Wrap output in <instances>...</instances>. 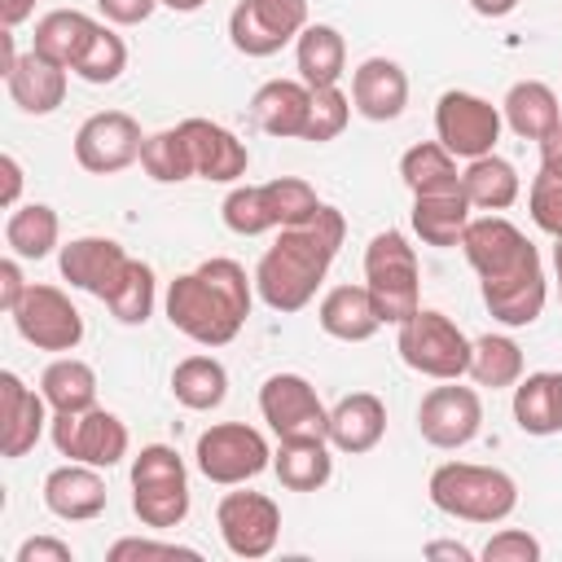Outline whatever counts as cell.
<instances>
[{
  "label": "cell",
  "mask_w": 562,
  "mask_h": 562,
  "mask_svg": "<svg viewBox=\"0 0 562 562\" xmlns=\"http://www.w3.org/2000/svg\"><path fill=\"white\" fill-rule=\"evenodd\" d=\"M342 237H347V220L338 206H321L312 220L281 228V237L255 263V294L281 316L303 312L316 299L329 263L338 259Z\"/></svg>",
  "instance_id": "6da1fadb"
},
{
  "label": "cell",
  "mask_w": 562,
  "mask_h": 562,
  "mask_svg": "<svg viewBox=\"0 0 562 562\" xmlns=\"http://www.w3.org/2000/svg\"><path fill=\"white\" fill-rule=\"evenodd\" d=\"M255 303V277L237 259H206L167 285V321L198 347H224L241 334Z\"/></svg>",
  "instance_id": "7a4b0ae2"
},
{
  "label": "cell",
  "mask_w": 562,
  "mask_h": 562,
  "mask_svg": "<svg viewBox=\"0 0 562 562\" xmlns=\"http://www.w3.org/2000/svg\"><path fill=\"white\" fill-rule=\"evenodd\" d=\"M430 505L443 509L448 518L461 522H505L518 509V483L501 465H474V461H443L435 465L430 483Z\"/></svg>",
  "instance_id": "3957f363"
},
{
  "label": "cell",
  "mask_w": 562,
  "mask_h": 562,
  "mask_svg": "<svg viewBox=\"0 0 562 562\" xmlns=\"http://www.w3.org/2000/svg\"><path fill=\"white\" fill-rule=\"evenodd\" d=\"M364 285L382 325H404L422 307V268L417 250L400 228H382L364 246Z\"/></svg>",
  "instance_id": "277c9868"
},
{
  "label": "cell",
  "mask_w": 562,
  "mask_h": 562,
  "mask_svg": "<svg viewBox=\"0 0 562 562\" xmlns=\"http://www.w3.org/2000/svg\"><path fill=\"white\" fill-rule=\"evenodd\" d=\"M132 514L158 531L189 518V470L176 448L145 443L132 457Z\"/></svg>",
  "instance_id": "5b68a950"
},
{
  "label": "cell",
  "mask_w": 562,
  "mask_h": 562,
  "mask_svg": "<svg viewBox=\"0 0 562 562\" xmlns=\"http://www.w3.org/2000/svg\"><path fill=\"white\" fill-rule=\"evenodd\" d=\"M395 351L400 360L435 382H457L470 373V351L474 342L461 334V325L435 307H417L404 325H395Z\"/></svg>",
  "instance_id": "8992f818"
},
{
  "label": "cell",
  "mask_w": 562,
  "mask_h": 562,
  "mask_svg": "<svg viewBox=\"0 0 562 562\" xmlns=\"http://www.w3.org/2000/svg\"><path fill=\"white\" fill-rule=\"evenodd\" d=\"M193 461H198L202 479H211L220 487H241V483L259 479L272 465V448L246 422H215L198 435Z\"/></svg>",
  "instance_id": "52a82bcc"
},
{
  "label": "cell",
  "mask_w": 562,
  "mask_h": 562,
  "mask_svg": "<svg viewBox=\"0 0 562 562\" xmlns=\"http://www.w3.org/2000/svg\"><path fill=\"white\" fill-rule=\"evenodd\" d=\"M501 105H492L487 97L479 92H461V88H448L439 101H435V136L448 154L457 158H483V154H496V140H501Z\"/></svg>",
  "instance_id": "ba28073f"
},
{
  "label": "cell",
  "mask_w": 562,
  "mask_h": 562,
  "mask_svg": "<svg viewBox=\"0 0 562 562\" xmlns=\"http://www.w3.org/2000/svg\"><path fill=\"white\" fill-rule=\"evenodd\" d=\"M48 435H53V448L66 457V461H83V465H97V470H110L127 457V426L123 417H114L110 408H83V413H53L48 422Z\"/></svg>",
  "instance_id": "9c48e42d"
},
{
  "label": "cell",
  "mask_w": 562,
  "mask_h": 562,
  "mask_svg": "<svg viewBox=\"0 0 562 562\" xmlns=\"http://www.w3.org/2000/svg\"><path fill=\"white\" fill-rule=\"evenodd\" d=\"M307 26V0H237L228 13V40L241 57H272Z\"/></svg>",
  "instance_id": "30bf717a"
},
{
  "label": "cell",
  "mask_w": 562,
  "mask_h": 562,
  "mask_svg": "<svg viewBox=\"0 0 562 562\" xmlns=\"http://www.w3.org/2000/svg\"><path fill=\"white\" fill-rule=\"evenodd\" d=\"M259 417L277 439H329V408L303 373H272L259 386Z\"/></svg>",
  "instance_id": "8fae6325"
},
{
  "label": "cell",
  "mask_w": 562,
  "mask_h": 562,
  "mask_svg": "<svg viewBox=\"0 0 562 562\" xmlns=\"http://www.w3.org/2000/svg\"><path fill=\"white\" fill-rule=\"evenodd\" d=\"M215 527H220V540L233 558L259 562L277 549L281 509L263 492H224L220 505H215Z\"/></svg>",
  "instance_id": "7c38bea8"
},
{
  "label": "cell",
  "mask_w": 562,
  "mask_h": 562,
  "mask_svg": "<svg viewBox=\"0 0 562 562\" xmlns=\"http://www.w3.org/2000/svg\"><path fill=\"white\" fill-rule=\"evenodd\" d=\"M461 255L479 272V281H496V277H509V272H518L527 263H540V250L527 241V233L518 224H509L505 215H496V211L474 215L465 224Z\"/></svg>",
  "instance_id": "4fadbf2b"
},
{
  "label": "cell",
  "mask_w": 562,
  "mask_h": 562,
  "mask_svg": "<svg viewBox=\"0 0 562 562\" xmlns=\"http://www.w3.org/2000/svg\"><path fill=\"white\" fill-rule=\"evenodd\" d=\"M13 325L40 351H75L83 342V316L61 285L31 281V290L13 307Z\"/></svg>",
  "instance_id": "5bb4252c"
},
{
  "label": "cell",
  "mask_w": 562,
  "mask_h": 562,
  "mask_svg": "<svg viewBox=\"0 0 562 562\" xmlns=\"http://www.w3.org/2000/svg\"><path fill=\"white\" fill-rule=\"evenodd\" d=\"M145 132L127 110H101L79 123L75 132V162L92 176H114L132 162H140Z\"/></svg>",
  "instance_id": "9a60e30c"
},
{
  "label": "cell",
  "mask_w": 562,
  "mask_h": 562,
  "mask_svg": "<svg viewBox=\"0 0 562 562\" xmlns=\"http://www.w3.org/2000/svg\"><path fill=\"white\" fill-rule=\"evenodd\" d=\"M417 430L430 448H443V452H457L465 448L479 430H483V400L474 386H457V382H443V386H430L417 404Z\"/></svg>",
  "instance_id": "2e32d148"
},
{
  "label": "cell",
  "mask_w": 562,
  "mask_h": 562,
  "mask_svg": "<svg viewBox=\"0 0 562 562\" xmlns=\"http://www.w3.org/2000/svg\"><path fill=\"white\" fill-rule=\"evenodd\" d=\"M48 422L53 417H48L44 391H31L13 369H4L0 373V452L9 461L26 457L44 439Z\"/></svg>",
  "instance_id": "e0dca14e"
},
{
  "label": "cell",
  "mask_w": 562,
  "mask_h": 562,
  "mask_svg": "<svg viewBox=\"0 0 562 562\" xmlns=\"http://www.w3.org/2000/svg\"><path fill=\"white\" fill-rule=\"evenodd\" d=\"M184 140H189V158H193V176L211 180V184H233L246 176L250 154L246 145L215 119H184L180 123Z\"/></svg>",
  "instance_id": "ac0fdd59"
},
{
  "label": "cell",
  "mask_w": 562,
  "mask_h": 562,
  "mask_svg": "<svg viewBox=\"0 0 562 562\" xmlns=\"http://www.w3.org/2000/svg\"><path fill=\"white\" fill-rule=\"evenodd\" d=\"M127 259H132V255H127L114 237H75V241L61 246L57 268H61V277H66L75 290H88V294H97V299L105 303L110 290L119 285Z\"/></svg>",
  "instance_id": "d6986e66"
},
{
  "label": "cell",
  "mask_w": 562,
  "mask_h": 562,
  "mask_svg": "<svg viewBox=\"0 0 562 562\" xmlns=\"http://www.w3.org/2000/svg\"><path fill=\"white\" fill-rule=\"evenodd\" d=\"M44 505L61 522H92V518L105 514L110 492H105V479H101L97 465L66 461V465L48 470V479H44Z\"/></svg>",
  "instance_id": "ffe728a7"
},
{
  "label": "cell",
  "mask_w": 562,
  "mask_h": 562,
  "mask_svg": "<svg viewBox=\"0 0 562 562\" xmlns=\"http://www.w3.org/2000/svg\"><path fill=\"white\" fill-rule=\"evenodd\" d=\"M483 290V307L492 312V321L509 325V329H522V325H536L544 303H549V281H544V263H527L509 277H496V281H479Z\"/></svg>",
  "instance_id": "44dd1931"
},
{
  "label": "cell",
  "mask_w": 562,
  "mask_h": 562,
  "mask_svg": "<svg viewBox=\"0 0 562 562\" xmlns=\"http://www.w3.org/2000/svg\"><path fill=\"white\" fill-rule=\"evenodd\" d=\"M351 105L369 123H391L408 105V75L391 57H364L351 75Z\"/></svg>",
  "instance_id": "7402d4cb"
},
{
  "label": "cell",
  "mask_w": 562,
  "mask_h": 562,
  "mask_svg": "<svg viewBox=\"0 0 562 562\" xmlns=\"http://www.w3.org/2000/svg\"><path fill=\"white\" fill-rule=\"evenodd\" d=\"M307 105H312V88H307L303 79H268V83L250 97V119H255V127L268 132V136L303 140Z\"/></svg>",
  "instance_id": "603a6c76"
},
{
  "label": "cell",
  "mask_w": 562,
  "mask_h": 562,
  "mask_svg": "<svg viewBox=\"0 0 562 562\" xmlns=\"http://www.w3.org/2000/svg\"><path fill=\"white\" fill-rule=\"evenodd\" d=\"M386 435V404L373 391H351L329 408V443L338 452H373Z\"/></svg>",
  "instance_id": "cb8c5ba5"
},
{
  "label": "cell",
  "mask_w": 562,
  "mask_h": 562,
  "mask_svg": "<svg viewBox=\"0 0 562 562\" xmlns=\"http://www.w3.org/2000/svg\"><path fill=\"white\" fill-rule=\"evenodd\" d=\"M66 75H70L66 66H57L31 48L18 57V66L4 75V83L22 114H53L66 101Z\"/></svg>",
  "instance_id": "d4e9b609"
},
{
  "label": "cell",
  "mask_w": 562,
  "mask_h": 562,
  "mask_svg": "<svg viewBox=\"0 0 562 562\" xmlns=\"http://www.w3.org/2000/svg\"><path fill=\"white\" fill-rule=\"evenodd\" d=\"M316 321L338 342H369L382 329V316L373 307L369 285H334V290H325V299L316 307Z\"/></svg>",
  "instance_id": "484cf974"
},
{
  "label": "cell",
  "mask_w": 562,
  "mask_h": 562,
  "mask_svg": "<svg viewBox=\"0 0 562 562\" xmlns=\"http://www.w3.org/2000/svg\"><path fill=\"white\" fill-rule=\"evenodd\" d=\"M501 119L509 123L514 136L544 140L562 123V105H558V92L544 79H518L501 101Z\"/></svg>",
  "instance_id": "4316f807"
},
{
  "label": "cell",
  "mask_w": 562,
  "mask_h": 562,
  "mask_svg": "<svg viewBox=\"0 0 562 562\" xmlns=\"http://www.w3.org/2000/svg\"><path fill=\"white\" fill-rule=\"evenodd\" d=\"M329 439H277L272 474L285 492H321L334 479Z\"/></svg>",
  "instance_id": "83f0119b"
},
{
  "label": "cell",
  "mask_w": 562,
  "mask_h": 562,
  "mask_svg": "<svg viewBox=\"0 0 562 562\" xmlns=\"http://www.w3.org/2000/svg\"><path fill=\"white\" fill-rule=\"evenodd\" d=\"M97 18H88L83 9H53L35 22V35H31V48L66 70H75V61L83 57V48L92 44L97 35Z\"/></svg>",
  "instance_id": "f1b7e54d"
},
{
  "label": "cell",
  "mask_w": 562,
  "mask_h": 562,
  "mask_svg": "<svg viewBox=\"0 0 562 562\" xmlns=\"http://www.w3.org/2000/svg\"><path fill=\"white\" fill-rule=\"evenodd\" d=\"M470 211H474L470 198H465L461 189H448V193H422V198H413L408 220H413V233H417L426 246L448 250V246H461V233H465V224L474 220Z\"/></svg>",
  "instance_id": "f546056e"
},
{
  "label": "cell",
  "mask_w": 562,
  "mask_h": 562,
  "mask_svg": "<svg viewBox=\"0 0 562 562\" xmlns=\"http://www.w3.org/2000/svg\"><path fill=\"white\" fill-rule=\"evenodd\" d=\"M294 66L307 88H334L347 70V44L338 26L329 22H307L303 35L294 40Z\"/></svg>",
  "instance_id": "4dcf8cb0"
},
{
  "label": "cell",
  "mask_w": 562,
  "mask_h": 562,
  "mask_svg": "<svg viewBox=\"0 0 562 562\" xmlns=\"http://www.w3.org/2000/svg\"><path fill=\"white\" fill-rule=\"evenodd\" d=\"M461 193L470 198L474 211H509L522 193V180H518V167L501 154H483V158H470L465 171H461Z\"/></svg>",
  "instance_id": "1f68e13d"
},
{
  "label": "cell",
  "mask_w": 562,
  "mask_h": 562,
  "mask_svg": "<svg viewBox=\"0 0 562 562\" xmlns=\"http://www.w3.org/2000/svg\"><path fill=\"white\" fill-rule=\"evenodd\" d=\"M514 422L522 435H558L562 430V386L558 373H527L514 382Z\"/></svg>",
  "instance_id": "d6a6232c"
},
{
  "label": "cell",
  "mask_w": 562,
  "mask_h": 562,
  "mask_svg": "<svg viewBox=\"0 0 562 562\" xmlns=\"http://www.w3.org/2000/svg\"><path fill=\"white\" fill-rule=\"evenodd\" d=\"M171 395L189 413H211L228 395V369L215 356H184L171 369Z\"/></svg>",
  "instance_id": "836d02e7"
},
{
  "label": "cell",
  "mask_w": 562,
  "mask_h": 562,
  "mask_svg": "<svg viewBox=\"0 0 562 562\" xmlns=\"http://www.w3.org/2000/svg\"><path fill=\"white\" fill-rule=\"evenodd\" d=\"M40 391H44L53 413H83L97 404V373L79 356H57L40 373Z\"/></svg>",
  "instance_id": "e575fe53"
},
{
  "label": "cell",
  "mask_w": 562,
  "mask_h": 562,
  "mask_svg": "<svg viewBox=\"0 0 562 562\" xmlns=\"http://www.w3.org/2000/svg\"><path fill=\"white\" fill-rule=\"evenodd\" d=\"M57 237H61V220L48 202H26V206H13L9 220H4V241L18 259H44L57 250Z\"/></svg>",
  "instance_id": "d590c367"
},
{
  "label": "cell",
  "mask_w": 562,
  "mask_h": 562,
  "mask_svg": "<svg viewBox=\"0 0 562 562\" xmlns=\"http://www.w3.org/2000/svg\"><path fill=\"white\" fill-rule=\"evenodd\" d=\"M400 176L408 184L413 198L422 193H448V189H461V171H457V154H448L439 140H422V145H408L404 158H400Z\"/></svg>",
  "instance_id": "8d00e7d4"
},
{
  "label": "cell",
  "mask_w": 562,
  "mask_h": 562,
  "mask_svg": "<svg viewBox=\"0 0 562 562\" xmlns=\"http://www.w3.org/2000/svg\"><path fill=\"white\" fill-rule=\"evenodd\" d=\"M470 378L479 386H514L522 378V347L509 338V334H483L474 338V351H470Z\"/></svg>",
  "instance_id": "74e56055"
},
{
  "label": "cell",
  "mask_w": 562,
  "mask_h": 562,
  "mask_svg": "<svg viewBox=\"0 0 562 562\" xmlns=\"http://www.w3.org/2000/svg\"><path fill=\"white\" fill-rule=\"evenodd\" d=\"M154 294H158V281H154V268L145 259H127L119 285L110 290L105 307L114 312L119 325H145L154 316Z\"/></svg>",
  "instance_id": "f35d334b"
},
{
  "label": "cell",
  "mask_w": 562,
  "mask_h": 562,
  "mask_svg": "<svg viewBox=\"0 0 562 562\" xmlns=\"http://www.w3.org/2000/svg\"><path fill=\"white\" fill-rule=\"evenodd\" d=\"M140 167L149 180L158 184H180V180H193V158H189V140L176 127H162L154 136H145V149H140Z\"/></svg>",
  "instance_id": "ab89813d"
},
{
  "label": "cell",
  "mask_w": 562,
  "mask_h": 562,
  "mask_svg": "<svg viewBox=\"0 0 562 562\" xmlns=\"http://www.w3.org/2000/svg\"><path fill=\"white\" fill-rule=\"evenodd\" d=\"M220 215H224L228 233H237V237H263V233L277 228V215H272V206H268L263 184H237V189L224 198Z\"/></svg>",
  "instance_id": "60d3db41"
},
{
  "label": "cell",
  "mask_w": 562,
  "mask_h": 562,
  "mask_svg": "<svg viewBox=\"0 0 562 562\" xmlns=\"http://www.w3.org/2000/svg\"><path fill=\"white\" fill-rule=\"evenodd\" d=\"M123 70H127V44H123V35H114V31L101 22L97 35H92V44H88L83 57L75 61V75H79L83 83H114Z\"/></svg>",
  "instance_id": "b9f144b4"
},
{
  "label": "cell",
  "mask_w": 562,
  "mask_h": 562,
  "mask_svg": "<svg viewBox=\"0 0 562 562\" xmlns=\"http://www.w3.org/2000/svg\"><path fill=\"white\" fill-rule=\"evenodd\" d=\"M351 97L334 83V88H312V105H307V127H303V140L312 145H325L334 136H342L347 119H351Z\"/></svg>",
  "instance_id": "7bdbcfd3"
},
{
  "label": "cell",
  "mask_w": 562,
  "mask_h": 562,
  "mask_svg": "<svg viewBox=\"0 0 562 562\" xmlns=\"http://www.w3.org/2000/svg\"><path fill=\"white\" fill-rule=\"evenodd\" d=\"M263 193H268V206H272V215H277V228L303 224V220H312V215L325 206V202L316 198V189H312L307 180H299V176H277V180L263 184Z\"/></svg>",
  "instance_id": "ee69618b"
},
{
  "label": "cell",
  "mask_w": 562,
  "mask_h": 562,
  "mask_svg": "<svg viewBox=\"0 0 562 562\" xmlns=\"http://www.w3.org/2000/svg\"><path fill=\"white\" fill-rule=\"evenodd\" d=\"M527 211L536 220V228H544L549 237H562V176L558 171H536L531 189H527Z\"/></svg>",
  "instance_id": "f6af8a7d"
},
{
  "label": "cell",
  "mask_w": 562,
  "mask_h": 562,
  "mask_svg": "<svg viewBox=\"0 0 562 562\" xmlns=\"http://www.w3.org/2000/svg\"><path fill=\"white\" fill-rule=\"evenodd\" d=\"M479 558H483V562H540V558H544V544H540L531 531H522V527H501V531L483 544Z\"/></svg>",
  "instance_id": "bcb514c9"
},
{
  "label": "cell",
  "mask_w": 562,
  "mask_h": 562,
  "mask_svg": "<svg viewBox=\"0 0 562 562\" xmlns=\"http://www.w3.org/2000/svg\"><path fill=\"white\" fill-rule=\"evenodd\" d=\"M110 562H140V558H167V562H176V558H184V562H198L202 553L198 549H189V544H171V540H149V536H123V540H114L110 544V553H105Z\"/></svg>",
  "instance_id": "7dc6e473"
},
{
  "label": "cell",
  "mask_w": 562,
  "mask_h": 562,
  "mask_svg": "<svg viewBox=\"0 0 562 562\" xmlns=\"http://www.w3.org/2000/svg\"><path fill=\"white\" fill-rule=\"evenodd\" d=\"M13 562H75V549L57 536H31V540L18 544Z\"/></svg>",
  "instance_id": "c3c4849f"
},
{
  "label": "cell",
  "mask_w": 562,
  "mask_h": 562,
  "mask_svg": "<svg viewBox=\"0 0 562 562\" xmlns=\"http://www.w3.org/2000/svg\"><path fill=\"white\" fill-rule=\"evenodd\" d=\"M158 4H162V0H97L101 18L114 22V26H140V22H149V13H154Z\"/></svg>",
  "instance_id": "681fc988"
},
{
  "label": "cell",
  "mask_w": 562,
  "mask_h": 562,
  "mask_svg": "<svg viewBox=\"0 0 562 562\" xmlns=\"http://www.w3.org/2000/svg\"><path fill=\"white\" fill-rule=\"evenodd\" d=\"M26 290H31V281L22 277L18 255L0 259V312H9V316H13V307L22 303V294H26Z\"/></svg>",
  "instance_id": "f907efd6"
},
{
  "label": "cell",
  "mask_w": 562,
  "mask_h": 562,
  "mask_svg": "<svg viewBox=\"0 0 562 562\" xmlns=\"http://www.w3.org/2000/svg\"><path fill=\"white\" fill-rule=\"evenodd\" d=\"M0 176H4V184H0V206H18V198H22V167H18V158L13 154H0Z\"/></svg>",
  "instance_id": "816d5d0a"
},
{
  "label": "cell",
  "mask_w": 562,
  "mask_h": 562,
  "mask_svg": "<svg viewBox=\"0 0 562 562\" xmlns=\"http://www.w3.org/2000/svg\"><path fill=\"white\" fill-rule=\"evenodd\" d=\"M536 145H540V167L562 176V123H558V127H553L544 140H536Z\"/></svg>",
  "instance_id": "f5cc1de1"
},
{
  "label": "cell",
  "mask_w": 562,
  "mask_h": 562,
  "mask_svg": "<svg viewBox=\"0 0 562 562\" xmlns=\"http://www.w3.org/2000/svg\"><path fill=\"white\" fill-rule=\"evenodd\" d=\"M426 558H452V562H474V549H465L461 540H430L422 549Z\"/></svg>",
  "instance_id": "db71d44e"
},
{
  "label": "cell",
  "mask_w": 562,
  "mask_h": 562,
  "mask_svg": "<svg viewBox=\"0 0 562 562\" xmlns=\"http://www.w3.org/2000/svg\"><path fill=\"white\" fill-rule=\"evenodd\" d=\"M31 13H35V0H0V22H4L9 31L22 26Z\"/></svg>",
  "instance_id": "11a10c76"
},
{
  "label": "cell",
  "mask_w": 562,
  "mask_h": 562,
  "mask_svg": "<svg viewBox=\"0 0 562 562\" xmlns=\"http://www.w3.org/2000/svg\"><path fill=\"white\" fill-rule=\"evenodd\" d=\"M470 9L479 18H509L518 9V0H470Z\"/></svg>",
  "instance_id": "9f6ffc18"
},
{
  "label": "cell",
  "mask_w": 562,
  "mask_h": 562,
  "mask_svg": "<svg viewBox=\"0 0 562 562\" xmlns=\"http://www.w3.org/2000/svg\"><path fill=\"white\" fill-rule=\"evenodd\" d=\"M13 66H18V48H13V31L4 26L0 31V75H9Z\"/></svg>",
  "instance_id": "6f0895ef"
},
{
  "label": "cell",
  "mask_w": 562,
  "mask_h": 562,
  "mask_svg": "<svg viewBox=\"0 0 562 562\" xmlns=\"http://www.w3.org/2000/svg\"><path fill=\"white\" fill-rule=\"evenodd\" d=\"M167 9H176V13H193V9H202L206 0H162Z\"/></svg>",
  "instance_id": "680465c9"
},
{
  "label": "cell",
  "mask_w": 562,
  "mask_h": 562,
  "mask_svg": "<svg viewBox=\"0 0 562 562\" xmlns=\"http://www.w3.org/2000/svg\"><path fill=\"white\" fill-rule=\"evenodd\" d=\"M553 272H558V285H562V237H553Z\"/></svg>",
  "instance_id": "91938a15"
},
{
  "label": "cell",
  "mask_w": 562,
  "mask_h": 562,
  "mask_svg": "<svg viewBox=\"0 0 562 562\" xmlns=\"http://www.w3.org/2000/svg\"><path fill=\"white\" fill-rule=\"evenodd\" d=\"M558 386H562V373H558Z\"/></svg>",
  "instance_id": "94428289"
}]
</instances>
